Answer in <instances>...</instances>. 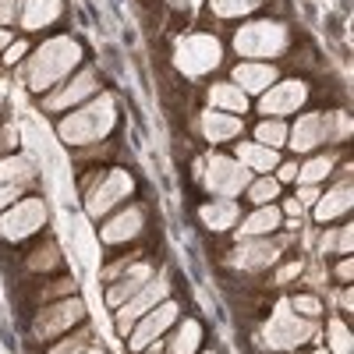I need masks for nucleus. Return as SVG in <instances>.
Instances as JSON below:
<instances>
[{
    "mask_svg": "<svg viewBox=\"0 0 354 354\" xmlns=\"http://www.w3.org/2000/svg\"><path fill=\"white\" fill-rule=\"evenodd\" d=\"M78 57H82V46L68 36H57L50 39L46 46L36 50L32 57V64H28V85L36 88V93H43V88L57 85L75 64H78Z\"/></svg>",
    "mask_w": 354,
    "mask_h": 354,
    "instance_id": "f257e3e1",
    "label": "nucleus"
},
{
    "mask_svg": "<svg viewBox=\"0 0 354 354\" xmlns=\"http://www.w3.org/2000/svg\"><path fill=\"white\" fill-rule=\"evenodd\" d=\"M113 128V103L106 96L93 100L88 106L75 110L68 121H61V138L71 145H85V142H96Z\"/></svg>",
    "mask_w": 354,
    "mask_h": 354,
    "instance_id": "f03ea898",
    "label": "nucleus"
},
{
    "mask_svg": "<svg viewBox=\"0 0 354 354\" xmlns=\"http://www.w3.org/2000/svg\"><path fill=\"white\" fill-rule=\"evenodd\" d=\"M177 68H181L185 75L198 78L205 71H213L220 64V57H223V46L216 36H205V32H192L185 36L181 43H177Z\"/></svg>",
    "mask_w": 354,
    "mask_h": 354,
    "instance_id": "7ed1b4c3",
    "label": "nucleus"
},
{
    "mask_svg": "<svg viewBox=\"0 0 354 354\" xmlns=\"http://www.w3.org/2000/svg\"><path fill=\"white\" fill-rule=\"evenodd\" d=\"M234 46L241 57H277L287 46V28L277 21H248L245 28H238Z\"/></svg>",
    "mask_w": 354,
    "mask_h": 354,
    "instance_id": "20e7f679",
    "label": "nucleus"
},
{
    "mask_svg": "<svg viewBox=\"0 0 354 354\" xmlns=\"http://www.w3.org/2000/svg\"><path fill=\"white\" fill-rule=\"evenodd\" d=\"M163 298H167V280H163V277L145 280V283H142V287L131 294V298L121 305V312H117V333H121V337H128L135 322H138L145 312H149V308H156Z\"/></svg>",
    "mask_w": 354,
    "mask_h": 354,
    "instance_id": "39448f33",
    "label": "nucleus"
},
{
    "mask_svg": "<svg viewBox=\"0 0 354 354\" xmlns=\"http://www.w3.org/2000/svg\"><path fill=\"white\" fill-rule=\"evenodd\" d=\"M43 223H46V205L39 198L15 202V209L0 216V238L21 241V238H28V234H36Z\"/></svg>",
    "mask_w": 354,
    "mask_h": 354,
    "instance_id": "423d86ee",
    "label": "nucleus"
},
{
    "mask_svg": "<svg viewBox=\"0 0 354 354\" xmlns=\"http://www.w3.org/2000/svg\"><path fill=\"white\" fill-rule=\"evenodd\" d=\"M205 188L223 195V198L238 195V192L248 188V167H241L230 156H213L209 167H205Z\"/></svg>",
    "mask_w": 354,
    "mask_h": 354,
    "instance_id": "0eeeda50",
    "label": "nucleus"
},
{
    "mask_svg": "<svg viewBox=\"0 0 354 354\" xmlns=\"http://www.w3.org/2000/svg\"><path fill=\"white\" fill-rule=\"evenodd\" d=\"M174 319H177V305H174V301H160L156 308H149V312H145L135 326H131V333H128L131 347H135V351H145L153 340H160V337L174 326Z\"/></svg>",
    "mask_w": 354,
    "mask_h": 354,
    "instance_id": "6e6552de",
    "label": "nucleus"
},
{
    "mask_svg": "<svg viewBox=\"0 0 354 354\" xmlns=\"http://www.w3.org/2000/svg\"><path fill=\"white\" fill-rule=\"evenodd\" d=\"M312 319H305V315H287V305L280 308V319H273L270 326H266V344L270 347H280V351H287V347H298V344H305L308 337H312Z\"/></svg>",
    "mask_w": 354,
    "mask_h": 354,
    "instance_id": "1a4fd4ad",
    "label": "nucleus"
},
{
    "mask_svg": "<svg viewBox=\"0 0 354 354\" xmlns=\"http://www.w3.org/2000/svg\"><path fill=\"white\" fill-rule=\"evenodd\" d=\"M131 188H135V181H131V177H128L124 170L106 174V181H103L93 195H88V213H93V216H106L117 202L131 195Z\"/></svg>",
    "mask_w": 354,
    "mask_h": 354,
    "instance_id": "9d476101",
    "label": "nucleus"
},
{
    "mask_svg": "<svg viewBox=\"0 0 354 354\" xmlns=\"http://www.w3.org/2000/svg\"><path fill=\"white\" fill-rule=\"evenodd\" d=\"M305 96H308L305 82H280L277 88H266V96H262V113L283 117V113H290V110H298V106L305 103Z\"/></svg>",
    "mask_w": 354,
    "mask_h": 354,
    "instance_id": "9b49d317",
    "label": "nucleus"
},
{
    "mask_svg": "<svg viewBox=\"0 0 354 354\" xmlns=\"http://www.w3.org/2000/svg\"><path fill=\"white\" fill-rule=\"evenodd\" d=\"M78 319H85V305L82 301H64V305H53V308H46L43 315H39V322H36V333L39 337H53V333H64V330H71Z\"/></svg>",
    "mask_w": 354,
    "mask_h": 354,
    "instance_id": "f8f14e48",
    "label": "nucleus"
},
{
    "mask_svg": "<svg viewBox=\"0 0 354 354\" xmlns=\"http://www.w3.org/2000/svg\"><path fill=\"white\" fill-rule=\"evenodd\" d=\"M96 93V71H82L78 78H71L61 93L57 96H46V110H64V106H71V103H82V100H88Z\"/></svg>",
    "mask_w": 354,
    "mask_h": 354,
    "instance_id": "ddd939ff",
    "label": "nucleus"
},
{
    "mask_svg": "<svg viewBox=\"0 0 354 354\" xmlns=\"http://www.w3.org/2000/svg\"><path fill=\"white\" fill-rule=\"evenodd\" d=\"M277 255H280V248H277L273 241H255V238H248V241H241L238 252H234V266H241V270H259V266L277 262Z\"/></svg>",
    "mask_w": 354,
    "mask_h": 354,
    "instance_id": "4468645a",
    "label": "nucleus"
},
{
    "mask_svg": "<svg viewBox=\"0 0 354 354\" xmlns=\"http://www.w3.org/2000/svg\"><path fill=\"white\" fill-rule=\"evenodd\" d=\"M273 82H277L273 64H238V71H234V85L241 93H266Z\"/></svg>",
    "mask_w": 354,
    "mask_h": 354,
    "instance_id": "2eb2a0df",
    "label": "nucleus"
},
{
    "mask_svg": "<svg viewBox=\"0 0 354 354\" xmlns=\"http://www.w3.org/2000/svg\"><path fill=\"white\" fill-rule=\"evenodd\" d=\"M347 209H351V181L344 177V181H340L333 192L319 195V205H315V220H319V223H330V220L344 216Z\"/></svg>",
    "mask_w": 354,
    "mask_h": 354,
    "instance_id": "dca6fc26",
    "label": "nucleus"
},
{
    "mask_svg": "<svg viewBox=\"0 0 354 354\" xmlns=\"http://www.w3.org/2000/svg\"><path fill=\"white\" fill-rule=\"evenodd\" d=\"M142 230V209H124L121 216H113V220H106L103 223V234L100 238L106 241V245H117V241H128V238H135V234Z\"/></svg>",
    "mask_w": 354,
    "mask_h": 354,
    "instance_id": "f3484780",
    "label": "nucleus"
},
{
    "mask_svg": "<svg viewBox=\"0 0 354 354\" xmlns=\"http://www.w3.org/2000/svg\"><path fill=\"white\" fill-rule=\"evenodd\" d=\"M202 131L209 142H227L234 135H241V121L238 113H223V110H209L202 117Z\"/></svg>",
    "mask_w": 354,
    "mask_h": 354,
    "instance_id": "a211bd4d",
    "label": "nucleus"
},
{
    "mask_svg": "<svg viewBox=\"0 0 354 354\" xmlns=\"http://www.w3.org/2000/svg\"><path fill=\"white\" fill-rule=\"evenodd\" d=\"M280 209L277 205H262V209H255L245 223H241V230H238V238L241 241H248V238H262V234H273L277 227H280Z\"/></svg>",
    "mask_w": 354,
    "mask_h": 354,
    "instance_id": "6ab92c4d",
    "label": "nucleus"
},
{
    "mask_svg": "<svg viewBox=\"0 0 354 354\" xmlns=\"http://www.w3.org/2000/svg\"><path fill=\"white\" fill-rule=\"evenodd\" d=\"M238 163L248 167V170H273L277 167V149H270V145H259V142H241L238 145Z\"/></svg>",
    "mask_w": 354,
    "mask_h": 354,
    "instance_id": "aec40b11",
    "label": "nucleus"
},
{
    "mask_svg": "<svg viewBox=\"0 0 354 354\" xmlns=\"http://www.w3.org/2000/svg\"><path fill=\"white\" fill-rule=\"evenodd\" d=\"M21 25L25 28H43L61 15V0H21Z\"/></svg>",
    "mask_w": 354,
    "mask_h": 354,
    "instance_id": "412c9836",
    "label": "nucleus"
},
{
    "mask_svg": "<svg viewBox=\"0 0 354 354\" xmlns=\"http://www.w3.org/2000/svg\"><path fill=\"white\" fill-rule=\"evenodd\" d=\"M153 273H149V266H131V270H128V277L121 280V283H113L110 290H106V301L110 305H117V308H121L128 298H131V294L145 283V280H149Z\"/></svg>",
    "mask_w": 354,
    "mask_h": 354,
    "instance_id": "4be33fe9",
    "label": "nucleus"
},
{
    "mask_svg": "<svg viewBox=\"0 0 354 354\" xmlns=\"http://www.w3.org/2000/svg\"><path fill=\"white\" fill-rule=\"evenodd\" d=\"M287 138H290L294 149H315L322 142V117H315V113L301 117V121L294 124V131H287Z\"/></svg>",
    "mask_w": 354,
    "mask_h": 354,
    "instance_id": "5701e85b",
    "label": "nucleus"
},
{
    "mask_svg": "<svg viewBox=\"0 0 354 354\" xmlns=\"http://www.w3.org/2000/svg\"><path fill=\"white\" fill-rule=\"evenodd\" d=\"M209 103L216 110H223V113H245L248 110V96L241 93L238 85H227V82L209 88Z\"/></svg>",
    "mask_w": 354,
    "mask_h": 354,
    "instance_id": "b1692460",
    "label": "nucleus"
},
{
    "mask_svg": "<svg viewBox=\"0 0 354 354\" xmlns=\"http://www.w3.org/2000/svg\"><path fill=\"white\" fill-rule=\"evenodd\" d=\"M202 223L209 230H227L238 223V205H234L230 198H220V202H209L202 205Z\"/></svg>",
    "mask_w": 354,
    "mask_h": 354,
    "instance_id": "393cba45",
    "label": "nucleus"
},
{
    "mask_svg": "<svg viewBox=\"0 0 354 354\" xmlns=\"http://www.w3.org/2000/svg\"><path fill=\"white\" fill-rule=\"evenodd\" d=\"M198 340H202V326L188 319V322H181V330H177V337L170 340V351H174V354H195Z\"/></svg>",
    "mask_w": 354,
    "mask_h": 354,
    "instance_id": "a878e982",
    "label": "nucleus"
},
{
    "mask_svg": "<svg viewBox=\"0 0 354 354\" xmlns=\"http://www.w3.org/2000/svg\"><path fill=\"white\" fill-rule=\"evenodd\" d=\"M28 174H32V167L21 156L0 160V185H21V181H28Z\"/></svg>",
    "mask_w": 354,
    "mask_h": 354,
    "instance_id": "bb28decb",
    "label": "nucleus"
},
{
    "mask_svg": "<svg viewBox=\"0 0 354 354\" xmlns=\"http://www.w3.org/2000/svg\"><path fill=\"white\" fill-rule=\"evenodd\" d=\"M255 138H259V145L280 149V145L287 142V124H283V121H262V124L255 128Z\"/></svg>",
    "mask_w": 354,
    "mask_h": 354,
    "instance_id": "cd10ccee",
    "label": "nucleus"
},
{
    "mask_svg": "<svg viewBox=\"0 0 354 354\" xmlns=\"http://www.w3.org/2000/svg\"><path fill=\"white\" fill-rule=\"evenodd\" d=\"M333 170V160L330 156H312V160H305V167L298 170V181L301 185H315V181H322Z\"/></svg>",
    "mask_w": 354,
    "mask_h": 354,
    "instance_id": "c85d7f7f",
    "label": "nucleus"
},
{
    "mask_svg": "<svg viewBox=\"0 0 354 354\" xmlns=\"http://www.w3.org/2000/svg\"><path fill=\"white\" fill-rule=\"evenodd\" d=\"M259 8V0H213V11L220 18H238V15H248Z\"/></svg>",
    "mask_w": 354,
    "mask_h": 354,
    "instance_id": "c756f323",
    "label": "nucleus"
},
{
    "mask_svg": "<svg viewBox=\"0 0 354 354\" xmlns=\"http://www.w3.org/2000/svg\"><path fill=\"white\" fill-rule=\"evenodd\" d=\"M277 188H280V181H273V177H262V181L248 185V198H252L255 205H266V202L277 198Z\"/></svg>",
    "mask_w": 354,
    "mask_h": 354,
    "instance_id": "7c9ffc66",
    "label": "nucleus"
},
{
    "mask_svg": "<svg viewBox=\"0 0 354 354\" xmlns=\"http://www.w3.org/2000/svg\"><path fill=\"white\" fill-rule=\"evenodd\" d=\"M330 344H333L337 354H351V333H347V326H344L340 319L330 322Z\"/></svg>",
    "mask_w": 354,
    "mask_h": 354,
    "instance_id": "2f4dec72",
    "label": "nucleus"
},
{
    "mask_svg": "<svg viewBox=\"0 0 354 354\" xmlns=\"http://www.w3.org/2000/svg\"><path fill=\"white\" fill-rule=\"evenodd\" d=\"M290 308L298 312V315H308V319H315V315L322 312L319 298H312V294H301V298H294V301H290Z\"/></svg>",
    "mask_w": 354,
    "mask_h": 354,
    "instance_id": "473e14b6",
    "label": "nucleus"
},
{
    "mask_svg": "<svg viewBox=\"0 0 354 354\" xmlns=\"http://www.w3.org/2000/svg\"><path fill=\"white\" fill-rule=\"evenodd\" d=\"M28 266H32V270H53V266H57V248L53 245H46L32 262H28Z\"/></svg>",
    "mask_w": 354,
    "mask_h": 354,
    "instance_id": "72a5a7b5",
    "label": "nucleus"
},
{
    "mask_svg": "<svg viewBox=\"0 0 354 354\" xmlns=\"http://www.w3.org/2000/svg\"><path fill=\"white\" fill-rule=\"evenodd\" d=\"M18 195H21V185H0V209H4V205H15Z\"/></svg>",
    "mask_w": 354,
    "mask_h": 354,
    "instance_id": "f704fd0d",
    "label": "nucleus"
},
{
    "mask_svg": "<svg viewBox=\"0 0 354 354\" xmlns=\"http://www.w3.org/2000/svg\"><path fill=\"white\" fill-rule=\"evenodd\" d=\"M18 18V0H0V25H11Z\"/></svg>",
    "mask_w": 354,
    "mask_h": 354,
    "instance_id": "c9c22d12",
    "label": "nucleus"
},
{
    "mask_svg": "<svg viewBox=\"0 0 354 354\" xmlns=\"http://www.w3.org/2000/svg\"><path fill=\"white\" fill-rule=\"evenodd\" d=\"M298 202H301V205H312V202H319V192H315L312 185H308V188L301 185V195H298Z\"/></svg>",
    "mask_w": 354,
    "mask_h": 354,
    "instance_id": "e433bc0d",
    "label": "nucleus"
},
{
    "mask_svg": "<svg viewBox=\"0 0 354 354\" xmlns=\"http://www.w3.org/2000/svg\"><path fill=\"white\" fill-rule=\"evenodd\" d=\"M18 57H25V43H11V46H8V57H4V61H8V64H15Z\"/></svg>",
    "mask_w": 354,
    "mask_h": 354,
    "instance_id": "4c0bfd02",
    "label": "nucleus"
},
{
    "mask_svg": "<svg viewBox=\"0 0 354 354\" xmlns=\"http://www.w3.org/2000/svg\"><path fill=\"white\" fill-rule=\"evenodd\" d=\"M337 277H340V280H351V277H354V266H351V259H344V262L337 266Z\"/></svg>",
    "mask_w": 354,
    "mask_h": 354,
    "instance_id": "58836bf2",
    "label": "nucleus"
},
{
    "mask_svg": "<svg viewBox=\"0 0 354 354\" xmlns=\"http://www.w3.org/2000/svg\"><path fill=\"white\" fill-rule=\"evenodd\" d=\"M294 177H298V167H294V163H283V167H280V181H294Z\"/></svg>",
    "mask_w": 354,
    "mask_h": 354,
    "instance_id": "ea45409f",
    "label": "nucleus"
},
{
    "mask_svg": "<svg viewBox=\"0 0 354 354\" xmlns=\"http://www.w3.org/2000/svg\"><path fill=\"white\" fill-rule=\"evenodd\" d=\"M11 142H15V128H4V131H0V153H4Z\"/></svg>",
    "mask_w": 354,
    "mask_h": 354,
    "instance_id": "a19ab883",
    "label": "nucleus"
},
{
    "mask_svg": "<svg viewBox=\"0 0 354 354\" xmlns=\"http://www.w3.org/2000/svg\"><path fill=\"white\" fill-rule=\"evenodd\" d=\"M163 351H167V347H163V337H160V340H153L149 347H145V354H163Z\"/></svg>",
    "mask_w": 354,
    "mask_h": 354,
    "instance_id": "79ce46f5",
    "label": "nucleus"
},
{
    "mask_svg": "<svg viewBox=\"0 0 354 354\" xmlns=\"http://www.w3.org/2000/svg\"><path fill=\"white\" fill-rule=\"evenodd\" d=\"M4 46H11V32H8V28H0V50H4Z\"/></svg>",
    "mask_w": 354,
    "mask_h": 354,
    "instance_id": "37998d69",
    "label": "nucleus"
},
{
    "mask_svg": "<svg viewBox=\"0 0 354 354\" xmlns=\"http://www.w3.org/2000/svg\"><path fill=\"white\" fill-rule=\"evenodd\" d=\"M75 354H103V351H100V347H88V344H85V347H78Z\"/></svg>",
    "mask_w": 354,
    "mask_h": 354,
    "instance_id": "c03bdc74",
    "label": "nucleus"
},
{
    "mask_svg": "<svg viewBox=\"0 0 354 354\" xmlns=\"http://www.w3.org/2000/svg\"><path fill=\"white\" fill-rule=\"evenodd\" d=\"M205 354H213V351H205Z\"/></svg>",
    "mask_w": 354,
    "mask_h": 354,
    "instance_id": "a18cd8bd",
    "label": "nucleus"
}]
</instances>
